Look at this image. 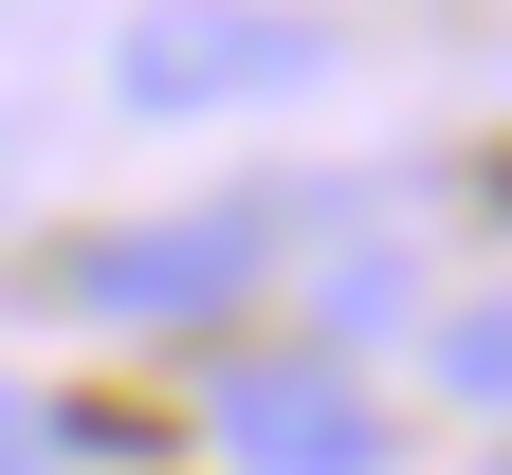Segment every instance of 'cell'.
Masks as SVG:
<instances>
[{
  "label": "cell",
  "mask_w": 512,
  "mask_h": 475,
  "mask_svg": "<svg viewBox=\"0 0 512 475\" xmlns=\"http://www.w3.org/2000/svg\"><path fill=\"white\" fill-rule=\"evenodd\" d=\"M37 293H55V311H110V329L220 311V293H256V220H128V238H92V256H55Z\"/></svg>",
  "instance_id": "2"
},
{
  "label": "cell",
  "mask_w": 512,
  "mask_h": 475,
  "mask_svg": "<svg viewBox=\"0 0 512 475\" xmlns=\"http://www.w3.org/2000/svg\"><path fill=\"white\" fill-rule=\"evenodd\" d=\"M494 475H512V457H494Z\"/></svg>",
  "instance_id": "6"
},
{
  "label": "cell",
  "mask_w": 512,
  "mask_h": 475,
  "mask_svg": "<svg viewBox=\"0 0 512 475\" xmlns=\"http://www.w3.org/2000/svg\"><path fill=\"white\" fill-rule=\"evenodd\" d=\"M421 366L458 384V402H494V421H512V293H458V311L421 329Z\"/></svg>",
  "instance_id": "4"
},
{
  "label": "cell",
  "mask_w": 512,
  "mask_h": 475,
  "mask_svg": "<svg viewBox=\"0 0 512 475\" xmlns=\"http://www.w3.org/2000/svg\"><path fill=\"white\" fill-rule=\"evenodd\" d=\"M19 457H37V421H19V402H0V475H19Z\"/></svg>",
  "instance_id": "5"
},
{
  "label": "cell",
  "mask_w": 512,
  "mask_h": 475,
  "mask_svg": "<svg viewBox=\"0 0 512 475\" xmlns=\"http://www.w3.org/2000/svg\"><path fill=\"white\" fill-rule=\"evenodd\" d=\"M220 457L238 475H384V402L348 366H220Z\"/></svg>",
  "instance_id": "3"
},
{
  "label": "cell",
  "mask_w": 512,
  "mask_h": 475,
  "mask_svg": "<svg viewBox=\"0 0 512 475\" xmlns=\"http://www.w3.org/2000/svg\"><path fill=\"white\" fill-rule=\"evenodd\" d=\"M110 92L128 110H275V92H330V19L311 0H147L110 37Z\"/></svg>",
  "instance_id": "1"
}]
</instances>
